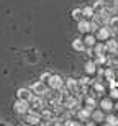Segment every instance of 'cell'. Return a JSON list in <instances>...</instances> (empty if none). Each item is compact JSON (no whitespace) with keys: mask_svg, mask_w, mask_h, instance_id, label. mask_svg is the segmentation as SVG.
<instances>
[{"mask_svg":"<svg viewBox=\"0 0 118 126\" xmlns=\"http://www.w3.org/2000/svg\"><path fill=\"white\" fill-rule=\"evenodd\" d=\"M48 85H49V89L54 90V89H62V85H64V80H62L61 75L57 74H49V77H48Z\"/></svg>","mask_w":118,"mask_h":126,"instance_id":"1","label":"cell"},{"mask_svg":"<svg viewBox=\"0 0 118 126\" xmlns=\"http://www.w3.org/2000/svg\"><path fill=\"white\" fill-rule=\"evenodd\" d=\"M31 92H33L34 95H39V97H46L48 92H49V87H46L44 85V82H34L33 85H31Z\"/></svg>","mask_w":118,"mask_h":126,"instance_id":"2","label":"cell"},{"mask_svg":"<svg viewBox=\"0 0 118 126\" xmlns=\"http://www.w3.org/2000/svg\"><path fill=\"white\" fill-rule=\"evenodd\" d=\"M13 108H15V111H17V113L25 115V113H28V110H30V103L25 102V100H17V102L13 103Z\"/></svg>","mask_w":118,"mask_h":126,"instance_id":"3","label":"cell"},{"mask_svg":"<svg viewBox=\"0 0 118 126\" xmlns=\"http://www.w3.org/2000/svg\"><path fill=\"white\" fill-rule=\"evenodd\" d=\"M17 97H18V100L30 102L31 97H33V92H31L30 89H18V90H17Z\"/></svg>","mask_w":118,"mask_h":126,"instance_id":"4","label":"cell"},{"mask_svg":"<svg viewBox=\"0 0 118 126\" xmlns=\"http://www.w3.org/2000/svg\"><path fill=\"white\" fill-rule=\"evenodd\" d=\"M67 90L71 92V94H76V95H80L79 92H80V85H79V82L77 80H74V79H67Z\"/></svg>","mask_w":118,"mask_h":126,"instance_id":"5","label":"cell"},{"mask_svg":"<svg viewBox=\"0 0 118 126\" xmlns=\"http://www.w3.org/2000/svg\"><path fill=\"white\" fill-rule=\"evenodd\" d=\"M110 34H112V31L108 30V26H107V25H103V26H99V28H97V38H99V39H107Z\"/></svg>","mask_w":118,"mask_h":126,"instance_id":"6","label":"cell"},{"mask_svg":"<svg viewBox=\"0 0 118 126\" xmlns=\"http://www.w3.org/2000/svg\"><path fill=\"white\" fill-rule=\"evenodd\" d=\"M105 51L112 52V54L118 52V41H117V39H108L107 44H105Z\"/></svg>","mask_w":118,"mask_h":126,"instance_id":"7","label":"cell"},{"mask_svg":"<svg viewBox=\"0 0 118 126\" xmlns=\"http://www.w3.org/2000/svg\"><path fill=\"white\" fill-rule=\"evenodd\" d=\"M77 30H79L80 33H90V21H87V20H79Z\"/></svg>","mask_w":118,"mask_h":126,"instance_id":"8","label":"cell"},{"mask_svg":"<svg viewBox=\"0 0 118 126\" xmlns=\"http://www.w3.org/2000/svg\"><path fill=\"white\" fill-rule=\"evenodd\" d=\"M90 113H92V107H85L84 110L77 111V118L79 120H87V118H90Z\"/></svg>","mask_w":118,"mask_h":126,"instance_id":"9","label":"cell"},{"mask_svg":"<svg viewBox=\"0 0 118 126\" xmlns=\"http://www.w3.org/2000/svg\"><path fill=\"white\" fill-rule=\"evenodd\" d=\"M107 26H108V30L112 33H115L118 30V16H113V18H108V21H107Z\"/></svg>","mask_w":118,"mask_h":126,"instance_id":"10","label":"cell"},{"mask_svg":"<svg viewBox=\"0 0 118 126\" xmlns=\"http://www.w3.org/2000/svg\"><path fill=\"white\" fill-rule=\"evenodd\" d=\"M72 49H76V51H84V49H85L84 39H80V38L74 39V41H72Z\"/></svg>","mask_w":118,"mask_h":126,"instance_id":"11","label":"cell"},{"mask_svg":"<svg viewBox=\"0 0 118 126\" xmlns=\"http://www.w3.org/2000/svg\"><path fill=\"white\" fill-rule=\"evenodd\" d=\"M100 107H102V110H103V111H110V110L113 108V103H112V100H110V98H103V100H102V103H100Z\"/></svg>","mask_w":118,"mask_h":126,"instance_id":"12","label":"cell"},{"mask_svg":"<svg viewBox=\"0 0 118 126\" xmlns=\"http://www.w3.org/2000/svg\"><path fill=\"white\" fill-rule=\"evenodd\" d=\"M94 13H95L94 7H84V8H82V16H87V18H92V16H94Z\"/></svg>","mask_w":118,"mask_h":126,"instance_id":"13","label":"cell"},{"mask_svg":"<svg viewBox=\"0 0 118 126\" xmlns=\"http://www.w3.org/2000/svg\"><path fill=\"white\" fill-rule=\"evenodd\" d=\"M95 70H97V64H95V62L89 61L85 64V72H87V74H94Z\"/></svg>","mask_w":118,"mask_h":126,"instance_id":"14","label":"cell"},{"mask_svg":"<svg viewBox=\"0 0 118 126\" xmlns=\"http://www.w3.org/2000/svg\"><path fill=\"white\" fill-rule=\"evenodd\" d=\"M92 47H94V52H95V54H103V52H105V44H102V43H99V44L95 43Z\"/></svg>","mask_w":118,"mask_h":126,"instance_id":"15","label":"cell"},{"mask_svg":"<svg viewBox=\"0 0 118 126\" xmlns=\"http://www.w3.org/2000/svg\"><path fill=\"white\" fill-rule=\"evenodd\" d=\"M84 44H87L89 47H92L95 44V36H92V34H87L85 36V39H84Z\"/></svg>","mask_w":118,"mask_h":126,"instance_id":"16","label":"cell"},{"mask_svg":"<svg viewBox=\"0 0 118 126\" xmlns=\"http://www.w3.org/2000/svg\"><path fill=\"white\" fill-rule=\"evenodd\" d=\"M72 18L77 20V21L82 20V10H80V8H74V10H72Z\"/></svg>","mask_w":118,"mask_h":126,"instance_id":"17","label":"cell"},{"mask_svg":"<svg viewBox=\"0 0 118 126\" xmlns=\"http://www.w3.org/2000/svg\"><path fill=\"white\" fill-rule=\"evenodd\" d=\"M51 116H52V113L49 111V110H43V108H41V113H39V118H43V120H49Z\"/></svg>","mask_w":118,"mask_h":126,"instance_id":"18","label":"cell"},{"mask_svg":"<svg viewBox=\"0 0 118 126\" xmlns=\"http://www.w3.org/2000/svg\"><path fill=\"white\" fill-rule=\"evenodd\" d=\"M105 120H107V125H112V126H117L118 125V118L117 116H112V115H110V116H107Z\"/></svg>","mask_w":118,"mask_h":126,"instance_id":"19","label":"cell"},{"mask_svg":"<svg viewBox=\"0 0 118 126\" xmlns=\"http://www.w3.org/2000/svg\"><path fill=\"white\" fill-rule=\"evenodd\" d=\"M90 116L95 118L97 121H102V120H105V118H103V113H102V111H92V113H90Z\"/></svg>","mask_w":118,"mask_h":126,"instance_id":"20","label":"cell"},{"mask_svg":"<svg viewBox=\"0 0 118 126\" xmlns=\"http://www.w3.org/2000/svg\"><path fill=\"white\" fill-rule=\"evenodd\" d=\"M105 75H107V79H108L110 82H113L115 74H113V70H112V69H107V70H105Z\"/></svg>","mask_w":118,"mask_h":126,"instance_id":"21","label":"cell"},{"mask_svg":"<svg viewBox=\"0 0 118 126\" xmlns=\"http://www.w3.org/2000/svg\"><path fill=\"white\" fill-rule=\"evenodd\" d=\"M94 89L95 90H97V92H100V94H102V92H103V85H102V84H99V82H97V84H94Z\"/></svg>","mask_w":118,"mask_h":126,"instance_id":"22","label":"cell"},{"mask_svg":"<svg viewBox=\"0 0 118 126\" xmlns=\"http://www.w3.org/2000/svg\"><path fill=\"white\" fill-rule=\"evenodd\" d=\"M49 74H51V72H44V74H41V82H46L48 77H49Z\"/></svg>","mask_w":118,"mask_h":126,"instance_id":"23","label":"cell"},{"mask_svg":"<svg viewBox=\"0 0 118 126\" xmlns=\"http://www.w3.org/2000/svg\"><path fill=\"white\" fill-rule=\"evenodd\" d=\"M112 98H118V90L117 89H112Z\"/></svg>","mask_w":118,"mask_h":126,"instance_id":"24","label":"cell"},{"mask_svg":"<svg viewBox=\"0 0 118 126\" xmlns=\"http://www.w3.org/2000/svg\"><path fill=\"white\" fill-rule=\"evenodd\" d=\"M115 33H117V36H118V30H117V31H115Z\"/></svg>","mask_w":118,"mask_h":126,"instance_id":"25","label":"cell"}]
</instances>
